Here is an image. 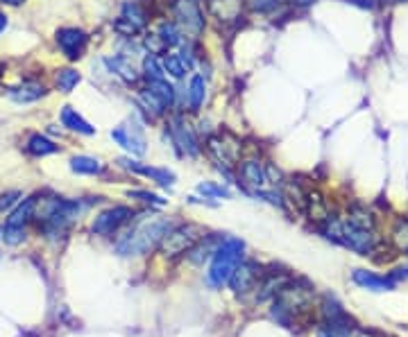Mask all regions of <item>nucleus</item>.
<instances>
[{"label":"nucleus","instance_id":"f257e3e1","mask_svg":"<svg viewBox=\"0 0 408 337\" xmlns=\"http://www.w3.org/2000/svg\"><path fill=\"white\" fill-rule=\"evenodd\" d=\"M172 229V222L166 217L152 215L145 220H139L132 229L125 233V238L116 244L121 256H145L157 249L163 240V235Z\"/></svg>","mask_w":408,"mask_h":337},{"label":"nucleus","instance_id":"f03ea898","mask_svg":"<svg viewBox=\"0 0 408 337\" xmlns=\"http://www.w3.org/2000/svg\"><path fill=\"white\" fill-rule=\"evenodd\" d=\"M322 233L329 240H334L343 247L356 251L359 256H370L377 249V235L370 229H361L352 222H347L345 217H334L331 215L327 222L322 224Z\"/></svg>","mask_w":408,"mask_h":337},{"label":"nucleus","instance_id":"7ed1b4c3","mask_svg":"<svg viewBox=\"0 0 408 337\" xmlns=\"http://www.w3.org/2000/svg\"><path fill=\"white\" fill-rule=\"evenodd\" d=\"M243 251L245 242L238 238H224L222 244L215 249V254L211 256L209 272H206V283L211 288H222L224 283H229L231 274L236 272V267L243 263Z\"/></svg>","mask_w":408,"mask_h":337},{"label":"nucleus","instance_id":"20e7f679","mask_svg":"<svg viewBox=\"0 0 408 337\" xmlns=\"http://www.w3.org/2000/svg\"><path fill=\"white\" fill-rule=\"evenodd\" d=\"M139 104L148 118H163L177 107V89L168 80H150L139 86Z\"/></svg>","mask_w":408,"mask_h":337},{"label":"nucleus","instance_id":"39448f33","mask_svg":"<svg viewBox=\"0 0 408 337\" xmlns=\"http://www.w3.org/2000/svg\"><path fill=\"white\" fill-rule=\"evenodd\" d=\"M170 16L186 39H197L206 30V12L199 0H170Z\"/></svg>","mask_w":408,"mask_h":337},{"label":"nucleus","instance_id":"423d86ee","mask_svg":"<svg viewBox=\"0 0 408 337\" xmlns=\"http://www.w3.org/2000/svg\"><path fill=\"white\" fill-rule=\"evenodd\" d=\"M166 131H168V138L172 143V147L177 149L181 156L195 158L199 152H202L197 131L193 129V125H190L181 113L168 118V122H166Z\"/></svg>","mask_w":408,"mask_h":337},{"label":"nucleus","instance_id":"0eeeda50","mask_svg":"<svg viewBox=\"0 0 408 337\" xmlns=\"http://www.w3.org/2000/svg\"><path fill=\"white\" fill-rule=\"evenodd\" d=\"M206 152L211 154V158L224 170L238 167L240 163V152H243V143H240L234 134L229 131H218L213 136L206 138Z\"/></svg>","mask_w":408,"mask_h":337},{"label":"nucleus","instance_id":"6e6552de","mask_svg":"<svg viewBox=\"0 0 408 337\" xmlns=\"http://www.w3.org/2000/svg\"><path fill=\"white\" fill-rule=\"evenodd\" d=\"M204 235V229L197 224H177L163 235V240L159 244V251L166 258H175L179 254L188 251L193 244Z\"/></svg>","mask_w":408,"mask_h":337},{"label":"nucleus","instance_id":"1a4fd4ad","mask_svg":"<svg viewBox=\"0 0 408 337\" xmlns=\"http://www.w3.org/2000/svg\"><path fill=\"white\" fill-rule=\"evenodd\" d=\"M150 16L145 12V7L136 3V0H125L121 5V12L114 21V32H118L121 37H136L141 32L148 30Z\"/></svg>","mask_w":408,"mask_h":337},{"label":"nucleus","instance_id":"9d476101","mask_svg":"<svg viewBox=\"0 0 408 337\" xmlns=\"http://www.w3.org/2000/svg\"><path fill=\"white\" fill-rule=\"evenodd\" d=\"M35 206H37V197H28L19 201V206L10 213L3 226V240L7 244L14 247V244H21L25 240V226L35 217Z\"/></svg>","mask_w":408,"mask_h":337},{"label":"nucleus","instance_id":"9b49d317","mask_svg":"<svg viewBox=\"0 0 408 337\" xmlns=\"http://www.w3.org/2000/svg\"><path fill=\"white\" fill-rule=\"evenodd\" d=\"M114 143H118V147H123L130 156H143L145 154V134L143 125L136 118H130L127 122H121L118 127L112 129Z\"/></svg>","mask_w":408,"mask_h":337},{"label":"nucleus","instance_id":"f8f14e48","mask_svg":"<svg viewBox=\"0 0 408 337\" xmlns=\"http://www.w3.org/2000/svg\"><path fill=\"white\" fill-rule=\"evenodd\" d=\"M57 48L69 62H80L87 55L89 48V35L80 28H60L55 35Z\"/></svg>","mask_w":408,"mask_h":337},{"label":"nucleus","instance_id":"ddd939ff","mask_svg":"<svg viewBox=\"0 0 408 337\" xmlns=\"http://www.w3.org/2000/svg\"><path fill=\"white\" fill-rule=\"evenodd\" d=\"M130 220H134V210L130 206H112L96 217L94 224H91V231L96 235H112Z\"/></svg>","mask_w":408,"mask_h":337},{"label":"nucleus","instance_id":"4468645a","mask_svg":"<svg viewBox=\"0 0 408 337\" xmlns=\"http://www.w3.org/2000/svg\"><path fill=\"white\" fill-rule=\"evenodd\" d=\"M206 7H209V16L215 19L220 28H231V25L236 28L247 10L243 0H206Z\"/></svg>","mask_w":408,"mask_h":337},{"label":"nucleus","instance_id":"2eb2a0df","mask_svg":"<svg viewBox=\"0 0 408 337\" xmlns=\"http://www.w3.org/2000/svg\"><path fill=\"white\" fill-rule=\"evenodd\" d=\"M125 170L134 172V174H141V176H148V179H152L154 183H159V186L163 188H170L175 183V172H170L168 167H154V165H148V163H141V161H134V158H121L118 161Z\"/></svg>","mask_w":408,"mask_h":337},{"label":"nucleus","instance_id":"dca6fc26","mask_svg":"<svg viewBox=\"0 0 408 337\" xmlns=\"http://www.w3.org/2000/svg\"><path fill=\"white\" fill-rule=\"evenodd\" d=\"M259 279H261V267L256 265L254 260H243V263L236 267V272L231 274L229 285L236 294H245L249 290H254V285L259 283Z\"/></svg>","mask_w":408,"mask_h":337},{"label":"nucleus","instance_id":"f3484780","mask_svg":"<svg viewBox=\"0 0 408 337\" xmlns=\"http://www.w3.org/2000/svg\"><path fill=\"white\" fill-rule=\"evenodd\" d=\"M105 66H107V71H109L112 75H116L123 84H127V86H139L141 78H143V75L134 69V64L123 55L105 57Z\"/></svg>","mask_w":408,"mask_h":337},{"label":"nucleus","instance_id":"a211bd4d","mask_svg":"<svg viewBox=\"0 0 408 337\" xmlns=\"http://www.w3.org/2000/svg\"><path fill=\"white\" fill-rule=\"evenodd\" d=\"M238 176L247 188L259 190L268 183V176H265V163L259 161V158H245L243 163H238Z\"/></svg>","mask_w":408,"mask_h":337},{"label":"nucleus","instance_id":"6ab92c4d","mask_svg":"<svg viewBox=\"0 0 408 337\" xmlns=\"http://www.w3.org/2000/svg\"><path fill=\"white\" fill-rule=\"evenodd\" d=\"M352 281L372 292H388V290H395V285H397L390 276H379L374 272H368V269H354Z\"/></svg>","mask_w":408,"mask_h":337},{"label":"nucleus","instance_id":"aec40b11","mask_svg":"<svg viewBox=\"0 0 408 337\" xmlns=\"http://www.w3.org/2000/svg\"><path fill=\"white\" fill-rule=\"evenodd\" d=\"M152 35L159 39V44L163 48V53H170L172 48H177L184 44V32L177 28V23L175 21H161L157 28L152 30Z\"/></svg>","mask_w":408,"mask_h":337},{"label":"nucleus","instance_id":"412c9836","mask_svg":"<svg viewBox=\"0 0 408 337\" xmlns=\"http://www.w3.org/2000/svg\"><path fill=\"white\" fill-rule=\"evenodd\" d=\"M206 100V80L202 75H193L186 86L184 107H188V113H199Z\"/></svg>","mask_w":408,"mask_h":337},{"label":"nucleus","instance_id":"4be33fe9","mask_svg":"<svg viewBox=\"0 0 408 337\" xmlns=\"http://www.w3.org/2000/svg\"><path fill=\"white\" fill-rule=\"evenodd\" d=\"M304 210L309 213V217L313 222H318L320 226L324 224L331 217V210L327 199H324L318 190H309L306 192V199H304Z\"/></svg>","mask_w":408,"mask_h":337},{"label":"nucleus","instance_id":"5701e85b","mask_svg":"<svg viewBox=\"0 0 408 337\" xmlns=\"http://www.w3.org/2000/svg\"><path fill=\"white\" fill-rule=\"evenodd\" d=\"M222 235H202V238H199L193 247L188 249V258L193 260V263H204L206 258H211L213 254H215V249L220 247L222 244Z\"/></svg>","mask_w":408,"mask_h":337},{"label":"nucleus","instance_id":"b1692460","mask_svg":"<svg viewBox=\"0 0 408 337\" xmlns=\"http://www.w3.org/2000/svg\"><path fill=\"white\" fill-rule=\"evenodd\" d=\"M60 118H62V125L66 129H71V131H75V134H82V136H94L96 134V127L91 125L87 118H82L78 111H75L73 107H62V113H60Z\"/></svg>","mask_w":408,"mask_h":337},{"label":"nucleus","instance_id":"393cba45","mask_svg":"<svg viewBox=\"0 0 408 337\" xmlns=\"http://www.w3.org/2000/svg\"><path fill=\"white\" fill-rule=\"evenodd\" d=\"M48 93L46 86L41 82H23L21 86H16L10 91V95L14 102H19V104H28V102H37V100H41Z\"/></svg>","mask_w":408,"mask_h":337},{"label":"nucleus","instance_id":"a878e982","mask_svg":"<svg viewBox=\"0 0 408 337\" xmlns=\"http://www.w3.org/2000/svg\"><path fill=\"white\" fill-rule=\"evenodd\" d=\"M354 326L347 319V315H336V317H327V322L320 326L318 337H352Z\"/></svg>","mask_w":408,"mask_h":337},{"label":"nucleus","instance_id":"bb28decb","mask_svg":"<svg viewBox=\"0 0 408 337\" xmlns=\"http://www.w3.org/2000/svg\"><path fill=\"white\" fill-rule=\"evenodd\" d=\"M159 62H161V69L166 73V78L168 80H175V82H179V80H184L186 78V73L190 71L186 62L181 59V55H172V53H166L159 57Z\"/></svg>","mask_w":408,"mask_h":337},{"label":"nucleus","instance_id":"cd10ccee","mask_svg":"<svg viewBox=\"0 0 408 337\" xmlns=\"http://www.w3.org/2000/svg\"><path fill=\"white\" fill-rule=\"evenodd\" d=\"M71 170L75 174H103L105 172V163L100 161L96 156H87V154H80V156H73L71 158Z\"/></svg>","mask_w":408,"mask_h":337},{"label":"nucleus","instance_id":"c85d7f7f","mask_svg":"<svg viewBox=\"0 0 408 337\" xmlns=\"http://www.w3.org/2000/svg\"><path fill=\"white\" fill-rule=\"evenodd\" d=\"M25 149H28L32 156H48V154L60 152V145H55V143L48 136H44V134H32L28 143H25Z\"/></svg>","mask_w":408,"mask_h":337},{"label":"nucleus","instance_id":"c756f323","mask_svg":"<svg viewBox=\"0 0 408 337\" xmlns=\"http://www.w3.org/2000/svg\"><path fill=\"white\" fill-rule=\"evenodd\" d=\"M80 82H82V75L75 69H60L55 75V86L60 93H71Z\"/></svg>","mask_w":408,"mask_h":337},{"label":"nucleus","instance_id":"7c9ffc66","mask_svg":"<svg viewBox=\"0 0 408 337\" xmlns=\"http://www.w3.org/2000/svg\"><path fill=\"white\" fill-rule=\"evenodd\" d=\"M390 242L397 251L408 254V217H399L393 226V233H390Z\"/></svg>","mask_w":408,"mask_h":337},{"label":"nucleus","instance_id":"2f4dec72","mask_svg":"<svg viewBox=\"0 0 408 337\" xmlns=\"http://www.w3.org/2000/svg\"><path fill=\"white\" fill-rule=\"evenodd\" d=\"M141 75H143V80H168L166 78V73L161 69V62L157 55H145L143 57V64H141Z\"/></svg>","mask_w":408,"mask_h":337},{"label":"nucleus","instance_id":"473e14b6","mask_svg":"<svg viewBox=\"0 0 408 337\" xmlns=\"http://www.w3.org/2000/svg\"><path fill=\"white\" fill-rule=\"evenodd\" d=\"M345 220L356 224V226H361V229L374 231V215L370 213L368 208H363V206H352V208H349L347 215H345Z\"/></svg>","mask_w":408,"mask_h":337},{"label":"nucleus","instance_id":"72a5a7b5","mask_svg":"<svg viewBox=\"0 0 408 337\" xmlns=\"http://www.w3.org/2000/svg\"><path fill=\"white\" fill-rule=\"evenodd\" d=\"M243 3L254 14H270L281 5V0H243Z\"/></svg>","mask_w":408,"mask_h":337},{"label":"nucleus","instance_id":"f704fd0d","mask_svg":"<svg viewBox=\"0 0 408 337\" xmlns=\"http://www.w3.org/2000/svg\"><path fill=\"white\" fill-rule=\"evenodd\" d=\"M197 190L202 192L204 197H224V199L229 197V190H227V188H224V186H218V183H209V181L199 183Z\"/></svg>","mask_w":408,"mask_h":337},{"label":"nucleus","instance_id":"c9c22d12","mask_svg":"<svg viewBox=\"0 0 408 337\" xmlns=\"http://www.w3.org/2000/svg\"><path fill=\"white\" fill-rule=\"evenodd\" d=\"M130 197L141 199V201H145V204H152V206H163L166 204V199H161L159 195H154V192H148V190H132Z\"/></svg>","mask_w":408,"mask_h":337},{"label":"nucleus","instance_id":"e433bc0d","mask_svg":"<svg viewBox=\"0 0 408 337\" xmlns=\"http://www.w3.org/2000/svg\"><path fill=\"white\" fill-rule=\"evenodd\" d=\"M21 197L23 195H21L19 190H10V192H5V195H0V213H3L5 208H12Z\"/></svg>","mask_w":408,"mask_h":337},{"label":"nucleus","instance_id":"4c0bfd02","mask_svg":"<svg viewBox=\"0 0 408 337\" xmlns=\"http://www.w3.org/2000/svg\"><path fill=\"white\" fill-rule=\"evenodd\" d=\"M343 3H349V5H354V7H361V10H377V7L381 5L379 0H343Z\"/></svg>","mask_w":408,"mask_h":337},{"label":"nucleus","instance_id":"58836bf2","mask_svg":"<svg viewBox=\"0 0 408 337\" xmlns=\"http://www.w3.org/2000/svg\"><path fill=\"white\" fill-rule=\"evenodd\" d=\"M390 279H393L395 283L397 281H408V265H402V267H397L393 274H390Z\"/></svg>","mask_w":408,"mask_h":337},{"label":"nucleus","instance_id":"ea45409f","mask_svg":"<svg viewBox=\"0 0 408 337\" xmlns=\"http://www.w3.org/2000/svg\"><path fill=\"white\" fill-rule=\"evenodd\" d=\"M281 3H288V5H293V7H309V5L315 3V0H281Z\"/></svg>","mask_w":408,"mask_h":337},{"label":"nucleus","instance_id":"a19ab883","mask_svg":"<svg viewBox=\"0 0 408 337\" xmlns=\"http://www.w3.org/2000/svg\"><path fill=\"white\" fill-rule=\"evenodd\" d=\"M5 28H7V16H5L3 12H0V35L5 32Z\"/></svg>","mask_w":408,"mask_h":337},{"label":"nucleus","instance_id":"79ce46f5","mask_svg":"<svg viewBox=\"0 0 408 337\" xmlns=\"http://www.w3.org/2000/svg\"><path fill=\"white\" fill-rule=\"evenodd\" d=\"M0 3L12 5V7H19V5H23V3H25V0H0Z\"/></svg>","mask_w":408,"mask_h":337},{"label":"nucleus","instance_id":"37998d69","mask_svg":"<svg viewBox=\"0 0 408 337\" xmlns=\"http://www.w3.org/2000/svg\"><path fill=\"white\" fill-rule=\"evenodd\" d=\"M381 5H399V3H408V0H379Z\"/></svg>","mask_w":408,"mask_h":337},{"label":"nucleus","instance_id":"c03bdc74","mask_svg":"<svg viewBox=\"0 0 408 337\" xmlns=\"http://www.w3.org/2000/svg\"><path fill=\"white\" fill-rule=\"evenodd\" d=\"M3 73H5V64L0 62V78H3Z\"/></svg>","mask_w":408,"mask_h":337}]
</instances>
